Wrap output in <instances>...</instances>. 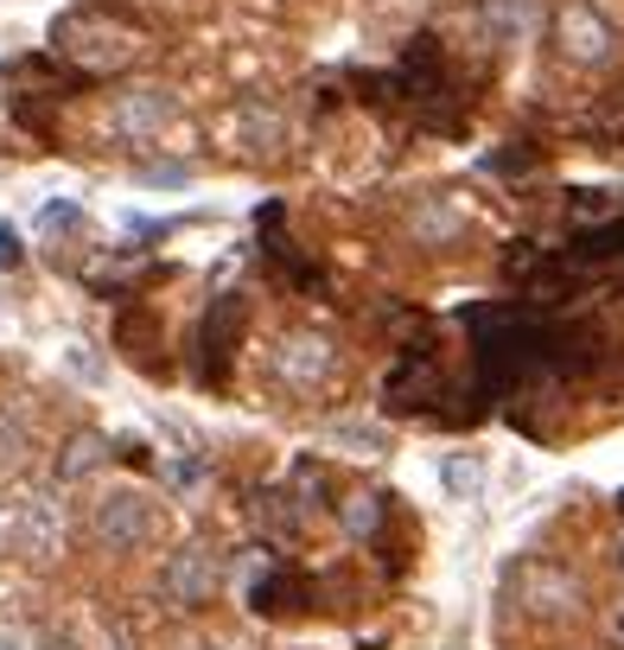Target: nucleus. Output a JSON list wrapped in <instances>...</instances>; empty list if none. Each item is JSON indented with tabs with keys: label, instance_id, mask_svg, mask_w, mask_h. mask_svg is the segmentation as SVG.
Here are the masks:
<instances>
[{
	"label": "nucleus",
	"instance_id": "nucleus-1",
	"mask_svg": "<svg viewBox=\"0 0 624 650\" xmlns=\"http://www.w3.org/2000/svg\"><path fill=\"white\" fill-rule=\"evenodd\" d=\"M52 45L77 64L83 78H108V71H122L134 58V32L103 20V13H64L52 27Z\"/></svg>",
	"mask_w": 624,
	"mask_h": 650
},
{
	"label": "nucleus",
	"instance_id": "nucleus-2",
	"mask_svg": "<svg viewBox=\"0 0 624 650\" xmlns=\"http://www.w3.org/2000/svg\"><path fill=\"white\" fill-rule=\"evenodd\" d=\"M332 364H339V351H332V339H319V332H287V339L274 344V358H268L274 383L293 390V395H312L332 376Z\"/></svg>",
	"mask_w": 624,
	"mask_h": 650
},
{
	"label": "nucleus",
	"instance_id": "nucleus-3",
	"mask_svg": "<svg viewBox=\"0 0 624 650\" xmlns=\"http://www.w3.org/2000/svg\"><path fill=\"white\" fill-rule=\"evenodd\" d=\"M217 580H223V561H217V548L205 543H185L166 555V568H159V594L173 599V606H205L217 594Z\"/></svg>",
	"mask_w": 624,
	"mask_h": 650
},
{
	"label": "nucleus",
	"instance_id": "nucleus-4",
	"mask_svg": "<svg viewBox=\"0 0 624 650\" xmlns=\"http://www.w3.org/2000/svg\"><path fill=\"white\" fill-rule=\"evenodd\" d=\"M554 39H561V58H573V64H605V58L618 52L612 20H605L599 7H586V0H568V7H561Z\"/></svg>",
	"mask_w": 624,
	"mask_h": 650
},
{
	"label": "nucleus",
	"instance_id": "nucleus-5",
	"mask_svg": "<svg viewBox=\"0 0 624 650\" xmlns=\"http://www.w3.org/2000/svg\"><path fill=\"white\" fill-rule=\"evenodd\" d=\"M154 529H159V517L141 492H108L96 504V536H103V548H141Z\"/></svg>",
	"mask_w": 624,
	"mask_h": 650
},
{
	"label": "nucleus",
	"instance_id": "nucleus-6",
	"mask_svg": "<svg viewBox=\"0 0 624 650\" xmlns=\"http://www.w3.org/2000/svg\"><path fill=\"white\" fill-rule=\"evenodd\" d=\"M236 332H242V293H217V300H210V319H205V376L210 383L230 376Z\"/></svg>",
	"mask_w": 624,
	"mask_h": 650
},
{
	"label": "nucleus",
	"instance_id": "nucleus-7",
	"mask_svg": "<svg viewBox=\"0 0 624 650\" xmlns=\"http://www.w3.org/2000/svg\"><path fill=\"white\" fill-rule=\"evenodd\" d=\"M166 115H173V96H159V90H122L115 109H108V128H115V141H147Z\"/></svg>",
	"mask_w": 624,
	"mask_h": 650
},
{
	"label": "nucleus",
	"instance_id": "nucleus-8",
	"mask_svg": "<svg viewBox=\"0 0 624 650\" xmlns=\"http://www.w3.org/2000/svg\"><path fill=\"white\" fill-rule=\"evenodd\" d=\"M13 543L27 548L32 561H52L58 548H64V510H58V497H32L20 523H13Z\"/></svg>",
	"mask_w": 624,
	"mask_h": 650
},
{
	"label": "nucleus",
	"instance_id": "nucleus-9",
	"mask_svg": "<svg viewBox=\"0 0 624 650\" xmlns=\"http://www.w3.org/2000/svg\"><path fill=\"white\" fill-rule=\"evenodd\" d=\"M522 580L535 587L529 612H542V619H573L580 612V580H568V574H554V568H529Z\"/></svg>",
	"mask_w": 624,
	"mask_h": 650
},
{
	"label": "nucleus",
	"instance_id": "nucleus-10",
	"mask_svg": "<svg viewBox=\"0 0 624 650\" xmlns=\"http://www.w3.org/2000/svg\"><path fill=\"white\" fill-rule=\"evenodd\" d=\"M103 460H108V441H103V434H77V441L58 453V478H64V485H77V478H90Z\"/></svg>",
	"mask_w": 624,
	"mask_h": 650
},
{
	"label": "nucleus",
	"instance_id": "nucleus-11",
	"mask_svg": "<svg viewBox=\"0 0 624 650\" xmlns=\"http://www.w3.org/2000/svg\"><path fill=\"white\" fill-rule=\"evenodd\" d=\"M440 485H446L453 497H478V485H485V466H478V460H466V453H453V460L440 466Z\"/></svg>",
	"mask_w": 624,
	"mask_h": 650
},
{
	"label": "nucleus",
	"instance_id": "nucleus-12",
	"mask_svg": "<svg viewBox=\"0 0 624 650\" xmlns=\"http://www.w3.org/2000/svg\"><path fill=\"white\" fill-rule=\"evenodd\" d=\"M376 523H383V497H351V504H344V529H351V536H376Z\"/></svg>",
	"mask_w": 624,
	"mask_h": 650
},
{
	"label": "nucleus",
	"instance_id": "nucleus-13",
	"mask_svg": "<svg viewBox=\"0 0 624 650\" xmlns=\"http://www.w3.org/2000/svg\"><path fill=\"white\" fill-rule=\"evenodd\" d=\"M71 224H83L77 205H45L39 210V230H71Z\"/></svg>",
	"mask_w": 624,
	"mask_h": 650
},
{
	"label": "nucleus",
	"instance_id": "nucleus-14",
	"mask_svg": "<svg viewBox=\"0 0 624 650\" xmlns=\"http://www.w3.org/2000/svg\"><path fill=\"white\" fill-rule=\"evenodd\" d=\"M0 268H20V236L0 224Z\"/></svg>",
	"mask_w": 624,
	"mask_h": 650
},
{
	"label": "nucleus",
	"instance_id": "nucleus-15",
	"mask_svg": "<svg viewBox=\"0 0 624 650\" xmlns=\"http://www.w3.org/2000/svg\"><path fill=\"white\" fill-rule=\"evenodd\" d=\"M179 650H223V644H179Z\"/></svg>",
	"mask_w": 624,
	"mask_h": 650
},
{
	"label": "nucleus",
	"instance_id": "nucleus-16",
	"mask_svg": "<svg viewBox=\"0 0 624 650\" xmlns=\"http://www.w3.org/2000/svg\"><path fill=\"white\" fill-rule=\"evenodd\" d=\"M7 529H13V523H7V517H0V536H7Z\"/></svg>",
	"mask_w": 624,
	"mask_h": 650
}]
</instances>
